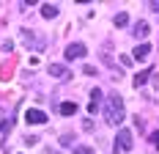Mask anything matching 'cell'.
I'll return each instance as SVG.
<instances>
[{
    "instance_id": "1",
    "label": "cell",
    "mask_w": 159,
    "mask_h": 154,
    "mask_svg": "<svg viewBox=\"0 0 159 154\" xmlns=\"http://www.w3.org/2000/svg\"><path fill=\"white\" fill-rule=\"evenodd\" d=\"M126 118V110H124V99L118 96V94H110L107 96V102H104V121L112 124V127H118V124Z\"/></svg>"
},
{
    "instance_id": "2",
    "label": "cell",
    "mask_w": 159,
    "mask_h": 154,
    "mask_svg": "<svg viewBox=\"0 0 159 154\" xmlns=\"http://www.w3.org/2000/svg\"><path fill=\"white\" fill-rule=\"evenodd\" d=\"M115 146H118V152H132V146H134L132 132H129V129H121L118 138H115Z\"/></svg>"
},
{
    "instance_id": "3",
    "label": "cell",
    "mask_w": 159,
    "mask_h": 154,
    "mask_svg": "<svg viewBox=\"0 0 159 154\" xmlns=\"http://www.w3.org/2000/svg\"><path fill=\"white\" fill-rule=\"evenodd\" d=\"M22 41L30 47V50H36V52H41V50H44V39H36L33 31H22Z\"/></svg>"
},
{
    "instance_id": "4",
    "label": "cell",
    "mask_w": 159,
    "mask_h": 154,
    "mask_svg": "<svg viewBox=\"0 0 159 154\" xmlns=\"http://www.w3.org/2000/svg\"><path fill=\"white\" fill-rule=\"evenodd\" d=\"M85 52H88V50H85V44H80V41H74V44H69V47H66V58H69V61L85 58Z\"/></svg>"
},
{
    "instance_id": "5",
    "label": "cell",
    "mask_w": 159,
    "mask_h": 154,
    "mask_svg": "<svg viewBox=\"0 0 159 154\" xmlns=\"http://www.w3.org/2000/svg\"><path fill=\"white\" fill-rule=\"evenodd\" d=\"M25 121H28V124H44V121H47V113H44V110H39V108H28Z\"/></svg>"
},
{
    "instance_id": "6",
    "label": "cell",
    "mask_w": 159,
    "mask_h": 154,
    "mask_svg": "<svg viewBox=\"0 0 159 154\" xmlns=\"http://www.w3.org/2000/svg\"><path fill=\"white\" fill-rule=\"evenodd\" d=\"M99 108H102V91H99V88H93V91H91V102H88V113L93 116Z\"/></svg>"
},
{
    "instance_id": "7",
    "label": "cell",
    "mask_w": 159,
    "mask_h": 154,
    "mask_svg": "<svg viewBox=\"0 0 159 154\" xmlns=\"http://www.w3.org/2000/svg\"><path fill=\"white\" fill-rule=\"evenodd\" d=\"M49 75L55 77V80H66V77L71 75L66 66H61V63H49Z\"/></svg>"
},
{
    "instance_id": "8",
    "label": "cell",
    "mask_w": 159,
    "mask_h": 154,
    "mask_svg": "<svg viewBox=\"0 0 159 154\" xmlns=\"http://www.w3.org/2000/svg\"><path fill=\"white\" fill-rule=\"evenodd\" d=\"M151 58V44H137L134 47V61H148Z\"/></svg>"
},
{
    "instance_id": "9",
    "label": "cell",
    "mask_w": 159,
    "mask_h": 154,
    "mask_svg": "<svg viewBox=\"0 0 159 154\" xmlns=\"http://www.w3.org/2000/svg\"><path fill=\"white\" fill-rule=\"evenodd\" d=\"M41 17H44V19H55V17H58V6H55V3H44V6H41Z\"/></svg>"
},
{
    "instance_id": "10",
    "label": "cell",
    "mask_w": 159,
    "mask_h": 154,
    "mask_svg": "<svg viewBox=\"0 0 159 154\" xmlns=\"http://www.w3.org/2000/svg\"><path fill=\"white\" fill-rule=\"evenodd\" d=\"M134 36H137V39H145V36H148V33H151V28H148V22H143V19H140V22H137V25H134Z\"/></svg>"
},
{
    "instance_id": "11",
    "label": "cell",
    "mask_w": 159,
    "mask_h": 154,
    "mask_svg": "<svg viewBox=\"0 0 159 154\" xmlns=\"http://www.w3.org/2000/svg\"><path fill=\"white\" fill-rule=\"evenodd\" d=\"M148 77H151V69H143V72H137V75H134V88L145 85V83H148Z\"/></svg>"
},
{
    "instance_id": "12",
    "label": "cell",
    "mask_w": 159,
    "mask_h": 154,
    "mask_svg": "<svg viewBox=\"0 0 159 154\" xmlns=\"http://www.w3.org/2000/svg\"><path fill=\"white\" fill-rule=\"evenodd\" d=\"M61 113H63V116H74V113H77V105H74V102H63V105H61Z\"/></svg>"
},
{
    "instance_id": "13",
    "label": "cell",
    "mask_w": 159,
    "mask_h": 154,
    "mask_svg": "<svg viewBox=\"0 0 159 154\" xmlns=\"http://www.w3.org/2000/svg\"><path fill=\"white\" fill-rule=\"evenodd\" d=\"M126 22H129V14H126V11H121V14H115V25H118V28H124Z\"/></svg>"
},
{
    "instance_id": "14",
    "label": "cell",
    "mask_w": 159,
    "mask_h": 154,
    "mask_svg": "<svg viewBox=\"0 0 159 154\" xmlns=\"http://www.w3.org/2000/svg\"><path fill=\"white\" fill-rule=\"evenodd\" d=\"M74 154H93L91 146H74Z\"/></svg>"
},
{
    "instance_id": "15",
    "label": "cell",
    "mask_w": 159,
    "mask_h": 154,
    "mask_svg": "<svg viewBox=\"0 0 159 154\" xmlns=\"http://www.w3.org/2000/svg\"><path fill=\"white\" fill-rule=\"evenodd\" d=\"M151 146H154V149H159V129L151 135Z\"/></svg>"
},
{
    "instance_id": "16",
    "label": "cell",
    "mask_w": 159,
    "mask_h": 154,
    "mask_svg": "<svg viewBox=\"0 0 159 154\" xmlns=\"http://www.w3.org/2000/svg\"><path fill=\"white\" fill-rule=\"evenodd\" d=\"M6 118H8V116H6V110L0 108V129H3V127H6Z\"/></svg>"
},
{
    "instance_id": "17",
    "label": "cell",
    "mask_w": 159,
    "mask_h": 154,
    "mask_svg": "<svg viewBox=\"0 0 159 154\" xmlns=\"http://www.w3.org/2000/svg\"><path fill=\"white\" fill-rule=\"evenodd\" d=\"M25 143H28V146H33V143H39V138H36V135H28V138H25Z\"/></svg>"
},
{
    "instance_id": "18",
    "label": "cell",
    "mask_w": 159,
    "mask_h": 154,
    "mask_svg": "<svg viewBox=\"0 0 159 154\" xmlns=\"http://www.w3.org/2000/svg\"><path fill=\"white\" fill-rule=\"evenodd\" d=\"M71 140H74L71 135H63V138H61V143H63V146H71Z\"/></svg>"
},
{
    "instance_id": "19",
    "label": "cell",
    "mask_w": 159,
    "mask_h": 154,
    "mask_svg": "<svg viewBox=\"0 0 159 154\" xmlns=\"http://www.w3.org/2000/svg\"><path fill=\"white\" fill-rule=\"evenodd\" d=\"M151 11H154V14L159 17V3H157V0H154V3H151Z\"/></svg>"
}]
</instances>
